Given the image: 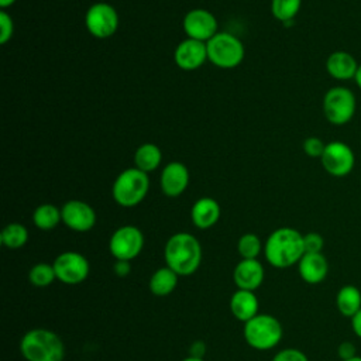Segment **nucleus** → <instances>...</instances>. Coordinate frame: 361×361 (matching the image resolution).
I'll return each instance as SVG.
<instances>
[{
    "label": "nucleus",
    "mask_w": 361,
    "mask_h": 361,
    "mask_svg": "<svg viewBox=\"0 0 361 361\" xmlns=\"http://www.w3.org/2000/svg\"><path fill=\"white\" fill-rule=\"evenodd\" d=\"M202 245L190 233H175L165 243V265L175 271L179 276H189L195 274L202 264Z\"/></svg>",
    "instance_id": "nucleus-1"
},
{
    "label": "nucleus",
    "mask_w": 361,
    "mask_h": 361,
    "mask_svg": "<svg viewBox=\"0 0 361 361\" xmlns=\"http://www.w3.org/2000/svg\"><path fill=\"white\" fill-rule=\"evenodd\" d=\"M303 254V234L292 227L274 230L264 243V257L274 268L282 269L298 265Z\"/></svg>",
    "instance_id": "nucleus-2"
},
{
    "label": "nucleus",
    "mask_w": 361,
    "mask_h": 361,
    "mask_svg": "<svg viewBox=\"0 0 361 361\" xmlns=\"http://www.w3.org/2000/svg\"><path fill=\"white\" fill-rule=\"evenodd\" d=\"M20 353L27 361H63L65 344L55 331L35 327L21 337Z\"/></svg>",
    "instance_id": "nucleus-3"
},
{
    "label": "nucleus",
    "mask_w": 361,
    "mask_h": 361,
    "mask_svg": "<svg viewBox=\"0 0 361 361\" xmlns=\"http://www.w3.org/2000/svg\"><path fill=\"white\" fill-rule=\"evenodd\" d=\"M148 190V173L135 166L121 171L111 186L113 199L121 207H134L140 204L145 199Z\"/></svg>",
    "instance_id": "nucleus-4"
},
{
    "label": "nucleus",
    "mask_w": 361,
    "mask_h": 361,
    "mask_svg": "<svg viewBox=\"0 0 361 361\" xmlns=\"http://www.w3.org/2000/svg\"><path fill=\"white\" fill-rule=\"evenodd\" d=\"M243 336L251 348L268 351L279 344L283 336V327L275 316L258 313L244 323Z\"/></svg>",
    "instance_id": "nucleus-5"
},
{
    "label": "nucleus",
    "mask_w": 361,
    "mask_h": 361,
    "mask_svg": "<svg viewBox=\"0 0 361 361\" xmlns=\"http://www.w3.org/2000/svg\"><path fill=\"white\" fill-rule=\"evenodd\" d=\"M207 59L223 69L238 66L244 59V45L231 32H217L206 42Z\"/></svg>",
    "instance_id": "nucleus-6"
},
{
    "label": "nucleus",
    "mask_w": 361,
    "mask_h": 361,
    "mask_svg": "<svg viewBox=\"0 0 361 361\" xmlns=\"http://www.w3.org/2000/svg\"><path fill=\"white\" fill-rule=\"evenodd\" d=\"M355 104V96L348 87L334 86L323 97V113L329 123L343 126L353 118Z\"/></svg>",
    "instance_id": "nucleus-7"
},
{
    "label": "nucleus",
    "mask_w": 361,
    "mask_h": 361,
    "mask_svg": "<svg viewBox=\"0 0 361 361\" xmlns=\"http://www.w3.org/2000/svg\"><path fill=\"white\" fill-rule=\"evenodd\" d=\"M142 231L131 224L118 227L109 240V251L116 259L131 261L140 255L144 248Z\"/></svg>",
    "instance_id": "nucleus-8"
},
{
    "label": "nucleus",
    "mask_w": 361,
    "mask_h": 361,
    "mask_svg": "<svg viewBox=\"0 0 361 361\" xmlns=\"http://www.w3.org/2000/svg\"><path fill=\"white\" fill-rule=\"evenodd\" d=\"M56 279L65 285L82 283L90 272L87 258L78 251L61 252L52 262Z\"/></svg>",
    "instance_id": "nucleus-9"
},
{
    "label": "nucleus",
    "mask_w": 361,
    "mask_h": 361,
    "mask_svg": "<svg viewBox=\"0 0 361 361\" xmlns=\"http://www.w3.org/2000/svg\"><path fill=\"white\" fill-rule=\"evenodd\" d=\"M86 30L99 39L111 37L118 28V14L109 3L92 4L85 16Z\"/></svg>",
    "instance_id": "nucleus-10"
},
{
    "label": "nucleus",
    "mask_w": 361,
    "mask_h": 361,
    "mask_svg": "<svg viewBox=\"0 0 361 361\" xmlns=\"http://www.w3.org/2000/svg\"><path fill=\"white\" fill-rule=\"evenodd\" d=\"M320 161L324 171L336 178L347 176L355 165V157L353 149L341 141H331L326 144Z\"/></svg>",
    "instance_id": "nucleus-11"
},
{
    "label": "nucleus",
    "mask_w": 361,
    "mask_h": 361,
    "mask_svg": "<svg viewBox=\"0 0 361 361\" xmlns=\"http://www.w3.org/2000/svg\"><path fill=\"white\" fill-rule=\"evenodd\" d=\"M61 214H62V223L78 233H86L92 230L96 224V212L94 209L78 199L68 200L62 207H61Z\"/></svg>",
    "instance_id": "nucleus-12"
},
{
    "label": "nucleus",
    "mask_w": 361,
    "mask_h": 361,
    "mask_svg": "<svg viewBox=\"0 0 361 361\" xmlns=\"http://www.w3.org/2000/svg\"><path fill=\"white\" fill-rule=\"evenodd\" d=\"M188 38L207 42L217 34V20L213 13L204 8H193L188 11L182 21Z\"/></svg>",
    "instance_id": "nucleus-13"
},
{
    "label": "nucleus",
    "mask_w": 361,
    "mask_h": 361,
    "mask_svg": "<svg viewBox=\"0 0 361 361\" xmlns=\"http://www.w3.org/2000/svg\"><path fill=\"white\" fill-rule=\"evenodd\" d=\"M173 59L176 66L183 71H193L200 68L207 59L206 42L192 38L180 41L175 48Z\"/></svg>",
    "instance_id": "nucleus-14"
},
{
    "label": "nucleus",
    "mask_w": 361,
    "mask_h": 361,
    "mask_svg": "<svg viewBox=\"0 0 361 361\" xmlns=\"http://www.w3.org/2000/svg\"><path fill=\"white\" fill-rule=\"evenodd\" d=\"M189 171L185 164L172 161L166 164L161 172V189L168 197H178L189 185Z\"/></svg>",
    "instance_id": "nucleus-15"
},
{
    "label": "nucleus",
    "mask_w": 361,
    "mask_h": 361,
    "mask_svg": "<svg viewBox=\"0 0 361 361\" xmlns=\"http://www.w3.org/2000/svg\"><path fill=\"white\" fill-rule=\"evenodd\" d=\"M264 265L258 259H241L233 269V281L237 289L255 290L264 282Z\"/></svg>",
    "instance_id": "nucleus-16"
},
{
    "label": "nucleus",
    "mask_w": 361,
    "mask_h": 361,
    "mask_svg": "<svg viewBox=\"0 0 361 361\" xmlns=\"http://www.w3.org/2000/svg\"><path fill=\"white\" fill-rule=\"evenodd\" d=\"M298 272L309 285L322 283L329 274V262L323 252H305L298 262Z\"/></svg>",
    "instance_id": "nucleus-17"
},
{
    "label": "nucleus",
    "mask_w": 361,
    "mask_h": 361,
    "mask_svg": "<svg viewBox=\"0 0 361 361\" xmlns=\"http://www.w3.org/2000/svg\"><path fill=\"white\" fill-rule=\"evenodd\" d=\"M220 213L219 203L213 197L203 196L193 203L190 209V219L197 228L207 230L219 221Z\"/></svg>",
    "instance_id": "nucleus-18"
},
{
    "label": "nucleus",
    "mask_w": 361,
    "mask_h": 361,
    "mask_svg": "<svg viewBox=\"0 0 361 361\" xmlns=\"http://www.w3.org/2000/svg\"><path fill=\"white\" fill-rule=\"evenodd\" d=\"M358 65L360 63L355 61V58L345 51H334L327 56L326 61L327 73L337 80L354 79Z\"/></svg>",
    "instance_id": "nucleus-19"
},
{
    "label": "nucleus",
    "mask_w": 361,
    "mask_h": 361,
    "mask_svg": "<svg viewBox=\"0 0 361 361\" xmlns=\"http://www.w3.org/2000/svg\"><path fill=\"white\" fill-rule=\"evenodd\" d=\"M258 309H259V302L257 295L252 290L237 289L230 298L231 314L243 323L257 316L259 313Z\"/></svg>",
    "instance_id": "nucleus-20"
},
{
    "label": "nucleus",
    "mask_w": 361,
    "mask_h": 361,
    "mask_svg": "<svg viewBox=\"0 0 361 361\" xmlns=\"http://www.w3.org/2000/svg\"><path fill=\"white\" fill-rule=\"evenodd\" d=\"M178 281H179V275L165 265L154 271V274L149 278L148 288L154 296L164 298L171 295L175 290Z\"/></svg>",
    "instance_id": "nucleus-21"
},
{
    "label": "nucleus",
    "mask_w": 361,
    "mask_h": 361,
    "mask_svg": "<svg viewBox=\"0 0 361 361\" xmlns=\"http://www.w3.org/2000/svg\"><path fill=\"white\" fill-rule=\"evenodd\" d=\"M336 306L341 316L351 319L361 310V290L355 285H344L337 290Z\"/></svg>",
    "instance_id": "nucleus-22"
},
{
    "label": "nucleus",
    "mask_w": 361,
    "mask_h": 361,
    "mask_svg": "<svg viewBox=\"0 0 361 361\" xmlns=\"http://www.w3.org/2000/svg\"><path fill=\"white\" fill-rule=\"evenodd\" d=\"M161 161H162L161 148L152 142L141 144L134 154L135 168H138L145 173L155 171L159 166Z\"/></svg>",
    "instance_id": "nucleus-23"
},
{
    "label": "nucleus",
    "mask_w": 361,
    "mask_h": 361,
    "mask_svg": "<svg viewBox=\"0 0 361 361\" xmlns=\"http://www.w3.org/2000/svg\"><path fill=\"white\" fill-rule=\"evenodd\" d=\"M61 221V209L52 203H42L32 213L34 226L42 231H49L55 228Z\"/></svg>",
    "instance_id": "nucleus-24"
},
{
    "label": "nucleus",
    "mask_w": 361,
    "mask_h": 361,
    "mask_svg": "<svg viewBox=\"0 0 361 361\" xmlns=\"http://www.w3.org/2000/svg\"><path fill=\"white\" fill-rule=\"evenodd\" d=\"M0 241L8 250H18L27 244L28 230L21 223H10L1 230Z\"/></svg>",
    "instance_id": "nucleus-25"
},
{
    "label": "nucleus",
    "mask_w": 361,
    "mask_h": 361,
    "mask_svg": "<svg viewBox=\"0 0 361 361\" xmlns=\"http://www.w3.org/2000/svg\"><path fill=\"white\" fill-rule=\"evenodd\" d=\"M237 251L241 259H258L259 254L264 252V244L257 234L245 233L237 241Z\"/></svg>",
    "instance_id": "nucleus-26"
},
{
    "label": "nucleus",
    "mask_w": 361,
    "mask_h": 361,
    "mask_svg": "<svg viewBox=\"0 0 361 361\" xmlns=\"http://www.w3.org/2000/svg\"><path fill=\"white\" fill-rule=\"evenodd\" d=\"M55 279H56V274H55L52 264L38 262L34 267H31V269L28 272L30 283L37 288L49 286L51 283H54Z\"/></svg>",
    "instance_id": "nucleus-27"
},
{
    "label": "nucleus",
    "mask_w": 361,
    "mask_h": 361,
    "mask_svg": "<svg viewBox=\"0 0 361 361\" xmlns=\"http://www.w3.org/2000/svg\"><path fill=\"white\" fill-rule=\"evenodd\" d=\"M300 6L302 0H271V11L274 17L283 24L293 21Z\"/></svg>",
    "instance_id": "nucleus-28"
},
{
    "label": "nucleus",
    "mask_w": 361,
    "mask_h": 361,
    "mask_svg": "<svg viewBox=\"0 0 361 361\" xmlns=\"http://www.w3.org/2000/svg\"><path fill=\"white\" fill-rule=\"evenodd\" d=\"M14 32V23L6 10L0 11V42L7 44Z\"/></svg>",
    "instance_id": "nucleus-29"
},
{
    "label": "nucleus",
    "mask_w": 361,
    "mask_h": 361,
    "mask_svg": "<svg viewBox=\"0 0 361 361\" xmlns=\"http://www.w3.org/2000/svg\"><path fill=\"white\" fill-rule=\"evenodd\" d=\"M326 144L319 137H307L303 141V151L307 157L312 158H320L324 152Z\"/></svg>",
    "instance_id": "nucleus-30"
},
{
    "label": "nucleus",
    "mask_w": 361,
    "mask_h": 361,
    "mask_svg": "<svg viewBox=\"0 0 361 361\" xmlns=\"http://www.w3.org/2000/svg\"><path fill=\"white\" fill-rule=\"evenodd\" d=\"M272 361H309V358H307V355L302 350L289 347V348L279 350L274 355Z\"/></svg>",
    "instance_id": "nucleus-31"
},
{
    "label": "nucleus",
    "mask_w": 361,
    "mask_h": 361,
    "mask_svg": "<svg viewBox=\"0 0 361 361\" xmlns=\"http://www.w3.org/2000/svg\"><path fill=\"white\" fill-rule=\"evenodd\" d=\"M303 245L305 252H322L324 247V240L322 234L310 231L307 234H303Z\"/></svg>",
    "instance_id": "nucleus-32"
},
{
    "label": "nucleus",
    "mask_w": 361,
    "mask_h": 361,
    "mask_svg": "<svg viewBox=\"0 0 361 361\" xmlns=\"http://www.w3.org/2000/svg\"><path fill=\"white\" fill-rule=\"evenodd\" d=\"M337 355L341 361H345V360H350L353 357L357 355V347L354 343L351 341H341L337 347Z\"/></svg>",
    "instance_id": "nucleus-33"
},
{
    "label": "nucleus",
    "mask_w": 361,
    "mask_h": 361,
    "mask_svg": "<svg viewBox=\"0 0 361 361\" xmlns=\"http://www.w3.org/2000/svg\"><path fill=\"white\" fill-rule=\"evenodd\" d=\"M113 271L117 276H127L131 272V261H124V259H116L113 264Z\"/></svg>",
    "instance_id": "nucleus-34"
},
{
    "label": "nucleus",
    "mask_w": 361,
    "mask_h": 361,
    "mask_svg": "<svg viewBox=\"0 0 361 361\" xmlns=\"http://www.w3.org/2000/svg\"><path fill=\"white\" fill-rule=\"evenodd\" d=\"M206 353V344L200 340H196L192 343L190 348H189V355L196 357V358H203Z\"/></svg>",
    "instance_id": "nucleus-35"
},
{
    "label": "nucleus",
    "mask_w": 361,
    "mask_h": 361,
    "mask_svg": "<svg viewBox=\"0 0 361 361\" xmlns=\"http://www.w3.org/2000/svg\"><path fill=\"white\" fill-rule=\"evenodd\" d=\"M350 320H351V329H353L354 334L358 338H361V310L355 316H353Z\"/></svg>",
    "instance_id": "nucleus-36"
},
{
    "label": "nucleus",
    "mask_w": 361,
    "mask_h": 361,
    "mask_svg": "<svg viewBox=\"0 0 361 361\" xmlns=\"http://www.w3.org/2000/svg\"><path fill=\"white\" fill-rule=\"evenodd\" d=\"M14 3H16V0H0V7H1V10H6V8L11 7Z\"/></svg>",
    "instance_id": "nucleus-37"
},
{
    "label": "nucleus",
    "mask_w": 361,
    "mask_h": 361,
    "mask_svg": "<svg viewBox=\"0 0 361 361\" xmlns=\"http://www.w3.org/2000/svg\"><path fill=\"white\" fill-rule=\"evenodd\" d=\"M355 83H357V86L361 89V63L358 65V69H357V73H355Z\"/></svg>",
    "instance_id": "nucleus-38"
},
{
    "label": "nucleus",
    "mask_w": 361,
    "mask_h": 361,
    "mask_svg": "<svg viewBox=\"0 0 361 361\" xmlns=\"http://www.w3.org/2000/svg\"><path fill=\"white\" fill-rule=\"evenodd\" d=\"M182 361H204L203 358H196V357H192V355H188L186 358H183Z\"/></svg>",
    "instance_id": "nucleus-39"
},
{
    "label": "nucleus",
    "mask_w": 361,
    "mask_h": 361,
    "mask_svg": "<svg viewBox=\"0 0 361 361\" xmlns=\"http://www.w3.org/2000/svg\"><path fill=\"white\" fill-rule=\"evenodd\" d=\"M345 361H361V355H355V357H353L350 360H345Z\"/></svg>",
    "instance_id": "nucleus-40"
}]
</instances>
